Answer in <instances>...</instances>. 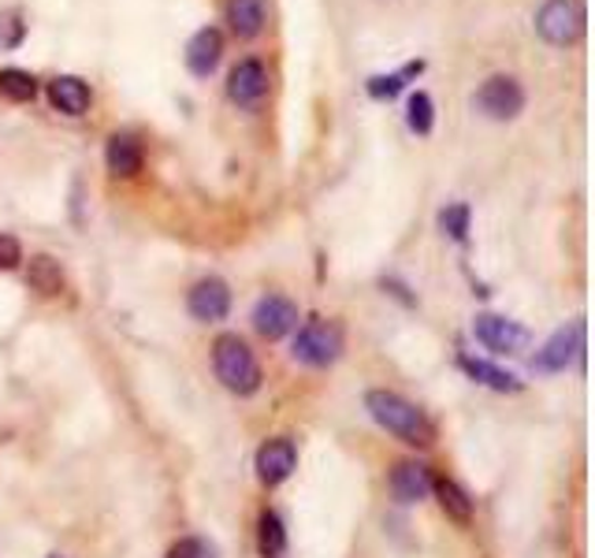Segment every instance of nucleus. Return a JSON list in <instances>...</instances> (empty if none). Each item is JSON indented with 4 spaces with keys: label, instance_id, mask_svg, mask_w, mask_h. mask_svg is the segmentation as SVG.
<instances>
[{
    "label": "nucleus",
    "instance_id": "f257e3e1",
    "mask_svg": "<svg viewBox=\"0 0 595 558\" xmlns=\"http://www.w3.org/2000/svg\"><path fill=\"white\" fill-rule=\"evenodd\" d=\"M365 410L373 413L376 425L387 428L391 436H399L410 447H428L436 439V425L428 421V413L394 391H368Z\"/></svg>",
    "mask_w": 595,
    "mask_h": 558
},
{
    "label": "nucleus",
    "instance_id": "f03ea898",
    "mask_svg": "<svg viewBox=\"0 0 595 558\" xmlns=\"http://www.w3.org/2000/svg\"><path fill=\"white\" fill-rule=\"evenodd\" d=\"M212 368H216V380L234 395H254L260 387V365H257L254 350L246 347V339H239V336L216 339Z\"/></svg>",
    "mask_w": 595,
    "mask_h": 558
},
{
    "label": "nucleus",
    "instance_id": "7ed1b4c3",
    "mask_svg": "<svg viewBox=\"0 0 595 558\" xmlns=\"http://www.w3.org/2000/svg\"><path fill=\"white\" fill-rule=\"evenodd\" d=\"M294 362L309 365V368H328L331 362H339L342 354V328L336 320L313 317L298 328L294 336Z\"/></svg>",
    "mask_w": 595,
    "mask_h": 558
},
{
    "label": "nucleus",
    "instance_id": "20e7f679",
    "mask_svg": "<svg viewBox=\"0 0 595 558\" xmlns=\"http://www.w3.org/2000/svg\"><path fill=\"white\" fill-rule=\"evenodd\" d=\"M536 31L551 45H573L584 34V8L581 0H547L536 12Z\"/></svg>",
    "mask_w": 595,
    "mask_h": 558
},
{
    "label": "nucleus",
    "instance_id": "39448f33",
    "mask_svg": "<svg viewBox=\"0 0 595 558\" xmlns=\"http://www.w3.org/2000/svg\"><path fill=\"white\" fill-rule=\"evenodd\" d=\"M473 108L488 116V120H513V116L525 108V89L510 75H491L488 83L473 94Z\"/></svg>",
    "mask_w": 595,
    "mask_h": 558
},
{
    "label": "nucleus",
    "instance_id": "423d86ee",
    "mask_svg": "<svg viewBox=\"0 0 595 558\" xmlns=\"http://www.w3.org/2000/svg\"><path fill=\"white\" fill-rule=\"evenodd\" d=\"M473 336L488 350H495V354H518V350L529 343V331L521 328L518 320L495 317V313H481V317L473 320Z\"/></svg>",
    "mask_w": 595,
    "mask_h": 558
},
{
    "label": "nucleus",
    "instance_id": "0eeeda50",
    "mask_svg": "<svg viewBox=\"0 0 595 558\" xmlns=\"http://www.w3.org/2000/svg\"><path fill=\"white\" fill-rule=\"evenodd\" d=\"M254 328L265 339H283L298 328V305L283 294H265L254 305Z\"/></svg>",
    "mask_w": 595,
    "mask_h": 558
},
{
    "label": "nucleus",
    "instance_id": "6e6552de",
    "mask_svg": "<svg viewBox=\"0 0 595 558\" xmlns=\"http://www.w3.org/2000/svg\"><path fill=\"white\" fill-rule=\"evenodd\" d=\"M268 94V71L260 60H239L228 75V97L242 108H254Z\"/></svg>",
    "mask_w": 595,
    "mask_h": 558
},
{
    "label": "nucleus",
    "instance_id": "1a4fd4ad",
    "mask_svg": "<svg viewBox=\"0 0 595 558\" xmlns=\"http://www.w3.org/2000/svg\"><path fill=\"white\" fill-rule=\"evenodd\" d=\"M186 310H191V317L202 320V324L223 320V317H228V310H231L228 283H223V279H216V276L202 279V283H194L191 299H186Z\"/></svg>",
    "mask_w": 595,
    "mask_h": 558
},
{
    "label": "nucleus",
    "instance_id": "9d476101",
    "mask_svg": "<svg viewBox=\"0 0 595 558\" xmlns=\"http://www.w3.org/2000/svg\"><path fill=\"white\" fill-rule=\"evenodd\" d=\"M294 470H298V451L291 439H268L257 451V481L265 484V488L283 484Z\"/></svg>",
    "mask_w": 595,
    "mask_h": 558
},
{
    "label": "nucleus",
    "instance_id": "9b49d317",
    "mask_svg": "<svg viewBox=\"0 0 595 558\" xmlns=\"http://www.w3.org/2000/svg\"><path fill=\"white\" fill-rule=\"evenodd\" d=\"M581 347H584V328H581V324L555 331V336L547 339V347L536 354V368H544V373H558V368H566L576 354H581Z\"/></svg>",
    "mask_w": 595,
    "mask_h": 558
},
{
    "label": "nucleus",
    "instance_id": "f8f14e48",
    "mask_svg": "<svg viewBox=\"0 0 595 558\" xmlns=\"http://www.w3.org/2000/svg\"><path fill=\"white\" fill-rule=\"evenodd\" d=\"M220 57H223V38H220V31H216V26H205V31H197L194 38H191V45H186V68H191L197 78L212 75L216 64H220Z\"/></svg>",
    "mask_w": 595,
    "mask_h": 558
},
{
    "label": "nucleus",
    "instance_id": "ddd939ff",
    "mask_svg": "<svg viewBox=\"0 0 595 558\" xmlns=\"http://www.w3.org/2000/svg\"><path fill=\"white\" fill-rule=\"evenodd\" d=\"M105 165L112 175L120 179H131L142 172V146L134 134H112L105 146Z\"/></svg>",
    "mask_w": 595,
    "mask_h": 558
},
{
    "label": "nucleus",
    "instance_id": "4468645a",
    "mask_svg": "<svg viewBox=\"0 0 595 558\" xmlns=\"http://www.w3.org/2000/svg\"><path fill=\"white\" fill-rule=\"evenodd\" d=\"M391 492L399 502H421L432 492V473L421 462H399L391 473Z\"/></svg>",
    "mask_w": 595,
    "mask_h": 558
},
{
    "label": "nucleus",
    "instance_id": "2eb2a0df",
    "mask_svg": "<svg viewBox=\"0 0 595 558\" xmlns=\"http://www.w3.org/2000/svg\"><path fill=\"white\" fill-rule=\"evenodd\" d=\"M49 101L64 116H83L89 108V86L75 75H60L49 83Z\"/></svg>",
    "mask_w": 595,
    "mask_h": 558
},
{
    "label": "nucleus",
    "instance_id": "dca6fc26",
    "mask_svg": "<svg viewBox=\"0 0 595 558\" xmlns=\"http://www.w3.org/2000/svg\"><path fill=\"white\" fill-rule=\"evenodd\" d=\"M223 15H228V26L239 38H257L260 31H265V0H228V8H223Z\"/></svg>",
    "mask_w": 595,
    "mask_h": 558
},
{
    "label": "nucleus",
    "instance_id": "f3484780",
    "mask_svg": "<svg viewBox=\"0 0 595 558\" xmlns=\"http://www.w3.org/2000/svg\"><path fill=\"white\" fill-rule=\"evenodd\" d=\"M26 283L34 287L45 299H52V294L64 291V268H60V260H52L49 254H38L31 257V265H26Z\"/></svg>",
    "mask_w": 595,
    "mask_h": 558
},
{
    "label": "nucleus",
    "instance_id": "a211bd4d",
    "mask_svg": "<svg viewBox=\"0 0 595 558\" xmlns=\"http://www.w3.org/2000/svg\"><path fill=\"white\" fill-rule=\"evenodd\" d=\"M432 492H436L439 507L447 510V518H454V521L473 518V499H469V492L458 481H450V476H439V481H432Z\"/></svg>",
    "mask_w": 595,
    "mask_h": 558
},
{
    "label": "nucleus",
    "instance_id": "6ab92c4d",
    "mask_svg": "<svg viewBox=\"0 0 595 558\" xmlns=\"http://www.w3.org/2000/svg\"><path fill=\"white\" fill-rule=\"evenodd\" d=\"M257 544H260V555L265 558H283V551H287V529L272 510H265L257 521Z\"/></svg>",
    "mask_w": 595,
    "mask_h": 558
},
{
    "label": "nucleus",
    "instance_id": "aec40b11",
    "mask_svg": "<svg viewBox=\"0 0 595 558\" xmlns=\"http://www.w3.org/2000/svg\"><path fill=\"white\" fill-rule=\"evenodd\" d=\"M458 365H462L476 384H488V387H495V391H521L518 376L502 373V368H495L488 362H476V357H462Z\"/></svg>",
    "mask_w": 595,
    "mask_h": 558
},
{
    "label": "nucleus",
    "instance_id": "412c9836",
    "mask_svg": "<svg viewBox=\"0 0 595 558\" xmlns=\"http://www.w3.org/2000/svg\"><path fill=\"white\" fill-rule=\"evenodd\" d=\"M0 94H4L8 101H34V94H38V83H34L31 71L4 68V71H0Z\"/></svg>",
    "mask_w": 595,
    "mask_h": 558
},
{
    "label": "nucleus",
    "instance_id": "4be33fe9",
    "mask_svg": "<svg viewBox=\"0 0 595 558\" xmlns=\"http://www.w3.org/2000/svg\"><path fill=\"white\" fill-rule=\"evenodd\" d=\"M425 68V64H405L402 71H394V75H376V78H368V94L376 97V101H391V97H399L402 94V86H405V78L410 75H417V71Z\"/></svg>",
    "mask_w": 595,
    "mask_h": 558
},
{
    "label": "nucleus",
    "instance_id": "5701e85b",
    "mask_svg": "<svg viewBox=\"0 0 595 558\" xmlns=\"http://www.w3.org/2000/svg\"><path fill=\"white\" fill-rule=\"evenodd\" d=\"M432 123H436V108H432V97L428 94H413L410 97V128L417 134H428Z\"/></svg>",
    "mask_w": 595,
    "mask_h": 558
},
{
    "label": "nucleus",
    "instance_id": "b1692460",
    "mask_svg": "<svg viewBox=\"0 0 595 558\" xmlns=\"http://www.w3.org/2000/svg\"><path fill=\"white\" fill-rule=\"evenodd\" d=\"M26 38V23L20 12H0V49H15Z\"/></svg>",
    "mask_w": 595,
    "mask_h": 558
},
{
    "label": "nucleus",
    "instance_id": "393cba45",
    "mask_svg": "<svg viewBox=\"0 0 595 558\" xmlns=\"http://www.w3.org/2000/svg\"><path fill=\"white\" fill-rule=\"evenodd\" d=\"M439 223H444V231L450 239L465 242V231H469V205H447L444 213H439Z\"/></svg>",
    "mask_w": 595,
    "mask_h": 558
},
{
    "label": "nucleus",
    "instance_id": "a878e982",
    "mask_svg": "<svg viewBox=\"0 0 595 558\" xmlns=\"http://www.w3.org/2000/svg\"><path fill=\"white\" fill-rule=\"evenodd\" d=\"M168 558H216V551L205 544V539L191 536V539H179V544L168 551Z\"/></svg>",
    "mask_w": 595,
    "mask_h": 558
},
{
    "label": "nucleus",
    "instance_id": "bb28decb",
    "mask_svg": "<svg viewBox=\"0 0 595 558\" xmlns=\"http://www.w3.org/2000/svg\"><path fill=\"white\" fill-rule=\"evenodd\" d=\"M20 260H23L20 242H15L12 235H0V268H4V272H12V268H20Z\"/></svg>",
    "mask_w": 595,
    "mask_h": 558
}]
</instances>
